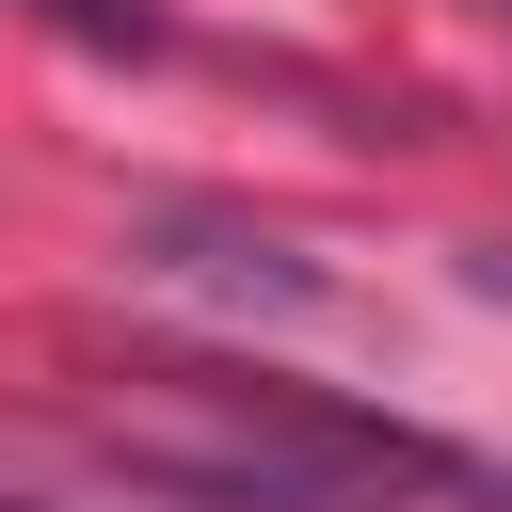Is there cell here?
Returning a JSON list of instances; mask_svg holds the SVG:
<instances>
[{"label":"cell","mask_w":512,"mask_h":512,"mask_svg":"<svg viewBox=\"0 0 512 512\" xmlns=\"http://www.w3.org/2000/svg\"><path fill=\"white\" fill-rule=\"evenodd\" d=\"M160 240H176L160 272H208V288H256V304H304V288H320L288 240H240V224H160Z\"/></svg>","instance_id":"6da1fadb"},{"label":"cell","mask_w":512,"mask_h":512,"mask_svg":"<svg viewBox=\"0 0 512 512\" xmlns=\"http://www.w3.org/2000/svg\"><path fill=\"white\" fill-rule=\"evenodd\" d=\"M64 16H80V32H128V48H144V0H64Z\"/></svg>","instance_id":"7a4b0ae2"},{"label":"cell","mask_w":512,"mask_h":512,"mask_svg":"<svg viewBox=\"0 0 512 512\" xmlns=\"http://www.w3.org/2000/svg\"><path fill=\"white\" fill-rule=\"evenodd\" d=\"M496 288H512V256H496Z\"/></svg>","instance_id":"3957f363"}]
</instances>
